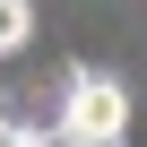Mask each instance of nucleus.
<instances>
[{
  "instance_id": "3",
  "label": "nucleus",
  "mask_w": 147,
  "mask_h": 147,
  "mask_svg": "<svg viewBox=\"0 0 147 147\" xmlns=\"http://www.w3.org/2000/svg\"><path fill=\"white\" fill-rule=\"evenodd\" d=\"M18 147H104V138H69V130H52V138H18Z\"/></svg>"
},
{
  "instance_id": "2",
  "label": "nucleus",
  "mask_w": 147,
  "mask_h": 147,
  "mask_svg": "<svg viewBox=\"0 0 147 147\" xmlns=\"http://www.w3.org/2000/svg\"><path fill=\"white\" fill-rule=\"evenodd\" d=\"M26 26H35V0H0V52H18Z\"/></svg>"
},
{
  "instance_id": "1",
  "label": "nucleus",
  "mask_w": 147,
  "mask_h": 147,
  "mask_svg": "<svg viewBox=\"0 0 147 147\" xmlns=\"http://www.w3.org/2000/svg\"><path fill=\"white\" fill-rule=\"evenodd\" d=\"M121 121H130L121 78L78 69V78H69V104H61V130H69V138H104V147H121Z\"/></svg>"
}]
</instances>
